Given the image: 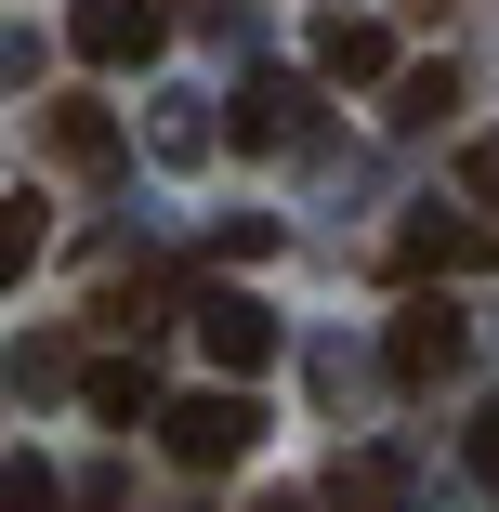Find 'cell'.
<instances>
[{
	"instance_id": "1",
	"label": "cell",
	"mask_w": 499,
	"mask_h": 512,
	"mask_svg": "<svg viewBox=\"0 0 499 512\" xmlns=\"http://www.w3.org/2000/svg\"><path fill=\"white\" fill-rule=\"evenodd\" d=\"M158 447H171L184 473H237V460L263 447V407H250V381H211V394H184L171 421H158Z\"/></svg>"
},
{
	"instance_id": "2",
	"label": "cell",
	"mask_w": 499,
	"mask_h": 512,
	"mask_svg": "<svg viewBox=\"0 0 499 512\" xmlns=\"http://www.w3.org/2000/svg\"><path fill=\"white\" fill-rule=\"evenodd\" d=\"M460 355H473V329H460V302H447V289H408V302H394V342H381V368L408 381V394L460 381Z\"/></svg>"
},
{
	"instance_id": "3",
	"label": "cell",
	"mask_w": 499,
	"mask_h": 512,
	"mask_svg": "<svg viewBox=\"0 0 499 512\" xmlns=\"http://www.w3.org/2000/svg\"><path fill=\"white\" fill-rule=\"evenodd\" d=\"M473 263H499V224L473 211H408V224H394V276H473Z\"/></svg>"
},
{
	"instance_id": "4",
	"label": "cell",
	"mask_w": 499,
	"mask_h": 512,
	"mask_svg": "<svg viewBox=\"0 0 499 512\" xmlns=\"http://www.w3.org/2000/svg\"><path fill=\"white\" fill-rule=\"evenodd\" d=\"M158 40H171L158 0H79V14H66V53H79V66H145Z\"/></svg>"
},
{
	"instance_id": "5",
	"label": "cell",
	"mask_w": 499,
	"mask_h": 512,
	"mask_svg": "<svg viewBox=\"0 0 499 512\" xmlns=\"http://www.w3.org/2000/svg\"><path fill=\"white\" fill-rule=\"evenodd\" d=\"M197 355H211L224 381H263L276 368V316H263L250 289H211V302H197Z\"/></svg>"
},
{
	"instance_id": "6",
	"label": "cell",
	"mask_w": 499,
	"mask_h": 512,
	"mask_svg": "<svg viewBox=\"0 0 499 512\" xmlns=\"http://www.w3.org/2000/svg\"><path fill=\"white\" fill-rule=\"evenodd\" d=\"M79 394H92V421H119V434H132V421H171V407H158V368H145V355H106V368H92Z\"/></svg>"
},
{
	"instance_id": "7",
	"label": "cell",
	"mask_w": 499,
	"mask_h": 512,
	"mask_svg": "<svg viewBox=\"0 0 499 512\" xmlns=\"http://www.w3.org/2000/svg\"><path fill=\"white\" fill-rule=\"evenodd\" d=\"M394 499H408V460H394V447L329 460V512H394Z\"/></svg>"
},
{
	"instance_id": "8",
	"label": "cell",
	"mask_w": 499,
	"mask_h": 512,
	"mask_svg": "<svg viewBox=\"0 0 499 512\" xmlns=\"http://www.w3.org/2000/svg\"><path fill=\"white\" fill-rule=\"evenodd\" d=\"M289 132H303V79H250V92H237V145L263 158V145H289Z\"/></svg>"
},
{
	"instance_id": "9",
	"label": "cell",
	"mask_w": 499,
	"mask_h": 512,
	"mask_svg": "<svg viewBox=\"0 0 499 512\" xmlns=\"http://www.w3.org/2000/svg\"><path fill=\"white\" fill-rule=\"evenodd\" d=\"M316 66H329V79H381V66H394V40H381V27H355V14H329V27H316Z\"/></svg>"
},
{
	"instance_id": "10",
	"label": "cell",
	"mask_w": 499,
	"mask_h": 512,
	"mask_svg": "<svg viewBox=\"0 0 499 512\" xmlns=\"http://www.w3.org/2000/svg\"><path fill=\"white\" fill-rule=\"evenodd\" d=\"M447 106H460V79H447V66H408V79H394V106H381V119H394V132H434Z\"/></svg>"
},
{
	"instance_id": "11",
	"label": "cell",
	"mask_w": 499,
	"mask_h": 512,
	"mask_svg": "<svg viewBox=\"0 0 499 512\" xmlns=\"http://www.w3.org/2000/svg\"><path fill=\"white\" fill-rule=\"evenodd\" d=\"M53 158H66V171H106V158H119L106 106H53Z\"/></svg>"
},
{
	"instance_id": "12",
	"label": "cell",
	"mask_w": 499,
	"mask_h": 512,
	"mask_svg": "<svg viewBox=\"0 0 499 512\" xmlns=\"http://www.w3.org/2000/svg\"><path fill=\"white\" fill-rule=\"evenodd\" d=\"M27 250H40V197H0V276H27Z\"/></svg>"
},
{
	"instance_id": "13",
	"label": "cell",
	"mask_w": 499,
	"mask_h": 512,
	"mask_svg": "<svg viewBox=\"0 0 499 512\" xmlns=\"http://www.w3.org/2000/svg\"><path fill=\"white\" fill-rule=\"evenodd\" d=\"M0 512H66V486H53L40 460H14V473H0Z\"/></svg>"
},
{
	"instance_id": "14",
	"label": "cell",
	"mask_w": 499,
	"mask_h": 512,
	"mask_svg": "<svg viewBox=\"0 0 499 512\" xmlns=\"http://www.w3.org/2000/svg\"><path fill=\"white\" fill-rule=\"evenodd\" d=\"M460 197H473V211L499 224V132H473V158H460Z\"/></svg>"
},
{
	"instance_id": "15",
	"label": "cell",
	"mask_w": 499,
	"mask_h": 512,
	"mask_svg": "<svg viewBox=\"0 0 499 512\" xmlns=\"http://www.w3.org/2000/svg\"><path fill=\"white\" fill-rule=\"evenodd\" d=\"M460 460H473V486H499V407H473V434H460Z\"/></svg>"
},
{
	"instance_id": "16",
	"label": "cell",
	"mask_w": 499,
	"mask_h": 512,
	"mask_svg": "<svg viewBox=\"0 0 499 512\" xmlns=\"http://www.w3.org/2000/svg\"><path fill=\"white\" fill-rule=\"evenodd\" d=\"M250 512H316V499H250Z\"/></svg>"
}]
</instances>
